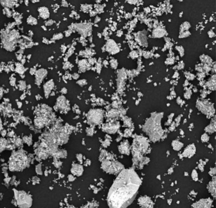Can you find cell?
I'll return each instance as SVG.
<instances>
[{
    "instance_id": "7a4b0ae2",
    "label": "cell",
    "mask_w": 216,
    "mask_h": 208,
    "mask_svg": "<svg viewBox=\"0 0 216 208\" xmlns=\"http://www.w3.org/2000/svg\"><path fill=\"white\" fill-rule=\"evenodd\" d=\"M102 167L103 169L106 172L114 174L120 170L122 165L119 163L105 160L103 162Z\"/></svg>"
},
{
    "instance_id": "8992f818",
    "label": "cell",
    "mask_w": 216,
    "mask_h": 208,
    "mask_svg": "<svg viewBox=\"0 0 216 208\" xmlns=\"http://www.w3.org/2000/svg\"><path fill=\"white\" fill-rule=\"evenodd\" d=\"M39 11H40L41 16H42V17L45 18V19L48 18L49 15H50L48 10L46 8H40Z\"/></svg>"
},
{
    "instance_id": "ba28073f",
    "label": "cell",
    "mask_w": 216,
    "mask_h": 208,
    "mask_svg": "<svg viewBox=\"0 0 216 208\" xmlns=\"http://www.w3.org/2000/svg\"><path fill=\"white\" fill-rule=\"evenodd\" d=\"M77 158L78 160L79 161V162H81L82 160V156L81 154H79L77 156Z\"/></svg>"
},
{
    "instance_id": "3957f363",
    "label": "cell",
    "mask_w": 216,
    "mask_h": 208,
    "mask_svg": "<svg viewBox=\"0 0 216 208\" xmlns=\"http://www.w3.org/2000/svg\"><path fill=\"white\" fill-rule=\"evenodd\" d=\"M71 171L74 175L77 176H80L83 172V167L78 164L74 165L71 169Z\"/></svg>"
},
{
    "instance_id": "52a82bcc",
    "label": "cell",
    "mask_w": 216,
    "mask_h": 208,
    "mask_svg": "<svg viewBox=\"0 0 216 208\" xmlns=\"http://www.w3.org/2000/svg\"><path fill=\"white\" fill-rule=\"evenodd\" d=\"M52 83H51V84H50V85H46V87H48V88H49V87H52ZM52 89V88H48V89H45V90H46V92H47V91H50L51 89Z\"/></svg>"
},
{
    "instance_id": "277c9868",
    "label": "cell",
    "mask_w": 216,
    "mask_h": 208,
    "mask_svg": "<svg viewBox=\"0 0 216 208\" xmlns=\"http://www.w3.org/2000/svg\"><path fill=\"white\" fill-rule=\"evenodd\" d=\"M107 51L109 52L115 51L117 50L116 44L114 41H108L107 44Z\"/></svg>"
},
{
    "instance_id": "9c48e42d",
    "label": "cell",
    "mask_w": 216,
    "mask_h": 208,
    "mask_svg": "<svg viewBox=\"0 0 216 208\" xmlns=\"http://www.w3.org/2000/svg\"><path fill=\"white\" fill-rule=\"evenodd\" d=\"M62 36H62V34H57V35H55V36L54 37V38H55V39H60V38H62Z\"/></svg>"
},
{
    "instance_id": "5b68a950",
    "label": "cell",
    "mask_w": 216,
    "mask_h": 208,
    "mask_svg": "<svg viewBox=\"0 0 216 208\" xmlns=\"http://www.w3.org/2000/svg\"><path fill=\"white\" fill-rule=\"evenodd\" d=\"M45 71L44 70L39 71L36 74V81L38 83H40L45 75Z\"/></svg>"
},
{
    "instance_id": "30bf717a",
    "label": "cell",
    "mask_w": 216,
    "mask_h": 208,
    "mask_svg": "<svg viewBox=\"0 0 216 208\" xmlns=\"http://www.w3.org/2000/svg\"><path fill=\"white\" fill-rule=\"evenodd\" d=\"M69 181H74V177L72 175H69Z\"/></svg>"
},
{
    "instance_id": "6da1fadb",
    "label": "cell",
    "mask_w": 216,
    "mask_h": 208,
    "mask_svg": "<svg viewBox=\"0 0 216 208\" xmlns=\"http://www.w3.org/2000/svg\"><path fill=\"white\" fill-rule=\"evenodd\" d=\"M140 179L132 170H123L114 181L107 197L111 208L126 207L132 202L140 186Z\"/></svg>"
}]
</instances>
